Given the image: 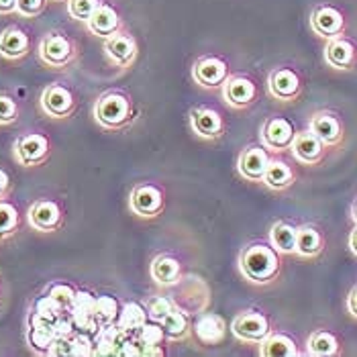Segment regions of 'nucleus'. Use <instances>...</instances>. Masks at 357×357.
<instances>
[{"instance_id":"obj_3","label":"nucleus","mask_w":357,"mask_h":357,"mask_svg":"<svg viewBox=\"0 0 357 357\" xmlns=\"http://www.w3.org/2000/svg\"><path fill=\"white\" fill-rule=\"evenodd\" d=\"M37 54H39V59L47 68H52V70H63V68H68L76 59L78 47H76V43L68 35H63L59 31H52V33H47L41 39Z\"/></svg>"},{"instance_id":"obj_40","label":"nucleus","mask_w":357,"mask_h":357,"mask_svg":"<svg viewBox=\"0 0 357 357\" xmlns=\"http://www.w3.org/2000/svg\"><path fill=\"white\" fill-rule=\"evenodd\" d=\"M176 306V303L169 298V296H164V294H155V296H151L147 304H145V308H147V314H149V319L151 321H158V323H162L165 317H167V312L172 310Z\"/></svg>"},{"instance_id":"obj_26","label":"nucleus","mask_w":357,"mask_h":357,"mask_svg":"<svg viewBox=\"0 0 357 357\" xmlns=\"http://www.w3.org/2000/svg\"><path fill=\"white\" fill-rule=\"evenodd\" d=\"M127 335L129 333H123L116 323L98 327L94 333V356H119V347Z\"/></svg>"},{"instance_id":"obj_15","label":"nucleus","mask_w":357,"mask_h":357,"mask_svg":"<svg viewBox=\"0 0 357 357\" xmlns=\"http://www.w3.org/2000/svg\"><path fill=\"white\" fill-rule=\"evenodd\" d=\"M270 160V151L264 145H249L237 158V172L248 182H264Z\"/></svg>"},{"instance_id":"obj_28","label":"nucleus","mask_w":357,"mask_h":357,"mask_svg":"<svg viewBox=\"0 0 357 357\" xmlns=\"http://www.w3.org/2000/svg\"><path fill=\"white\" fill-rule=\"evenodd\" d=\"M259 356L264 357H296L301 356L296 341L286 333H270L259 343Z\"/></svg>"},{"instance_id":"obj_11","label":"nucleus","mask_w":357,"mask_h":357,"mask_svg":"<svg viewBox=\"0 0 357 357\" xmlns=\"http://www.w3.org/2000/svg\"><path fill=\"white\" fill-rule=\"evenodd\" d=\"M220 96L231 110H248L257 102V86L248 76H229L220 88Z\"/></svg>"},{"instance_id":"obj_12","label":"nucleus","mask_w":357,"mask_h":357,"mask_svg":"<svg viewBox=\"0 0 357 357\" xmlns=\"http://www.w3.org/2000/svg\"><path fill=\"white\" fill-rule=\"evenodd\" d=\"M139 54L137 39L129 33L119 29L116 33H112L110 37L105 39V55L112 66L127 70L135 63Z\"/></svg>"},{"instance_id":"obj_24","label":"nucleus","mask_w":357,"mask_h":357,"mask_svg":"<svg viewBox=\"0 0 357 357\" xmlns=\"http://www.w3.org/2000/svg\"><path fill=\"white\" fill-rule=\"evenodd\" d=\"M86 27H88L90 33H94L96 37L107 39L112 33H116L119 29L123 27V23H121V17H119L116 8L107 4V2H102V4L94 10V15L88 19Z\"/></svg>"},{"instance_id":"obj_41","label":"nucleus","mask_w":357,"mask_h":357,"mask_svg":"<svg viewBox=\"0 0 357 357\" xmlns=\"http://www.w3.org/2000/svg\"><path fill=\"white\" fill-rule=\"evenodd\" d=\"M19 121V105L17 100L6 94V92H0V125L6 127V125H13Z\"/></svg>"},{"instance_id":"obj_16","label":"nucleus","mask_w":357,"mask_h":357,"mask_svg":"<svg viewBox=\"0 0 357 357\" xmlns=\"http://www.w3.org/2000/svg\"><path fill=\"white\" fill-rule=\"evenodd\" d=\"M227 331H229V325L219 312H200L192 323L194 337L202 345H219L222 343Z\"/></svg>"},{"instance_id":"obj_8","label":"nucleus","mask_w":357,"mask_h":357,"mask_svg":"<svg viewBox=\"0 0 357 357\" xmlns=\"http://www.w3.org/2000/svg\"><path fill=\"white\" fill-rule=\"evenodd\" d=\"M39 107L50 119H68L76 110V96L63 84H50L39 96Z\"/></svg>"},{"instance_id":"obj_20","label":"nucleus","mask_w":357,"mask_h":357,"mask_svg":"<svg viewBox=\"0 0 357 357\" xmlns=\"http://www.w3.org/2000/svg\"><path fill=\"white\" fill-rule=\"evenodd\" d=\"M149 275L162 288L176 286L182 280V264L172 253H160L153 257V261L149 266Z\"/></svg>"},{"instance_id":"obj_44","label":"nucleus","mask_w":357,"mask_h":357,"mask_svg":"<svg viewBox=\"0 0 357 357\" xmlns=\"http://www.w3.org/2000/svg\"><path fill=\"white\" fill-rule=\"evenodd\" d=\"M10 188H13V180L8 176V172L4 167H0V200H4L10 194Z\"/></svg>"},{"instance_id":"obj_17","label":"nucleus","mask_w":357,"mask_h":357,"mask_svg":"<svg viewBox=\"0 0 357 357\" xmlns=\"http://www.w3.org/2000/svg\"><path fill=\"white\" fill-rule=\"evenodd\" d=\"M310 27L317 35H321L325 39H333L343 33L345 17L339 8H335L331 4H319L310 15Z\"/></svg>"},{"instance_id":"obj_4","label":"nucleus","mask_w":357,"mask_h":357,"mask_svg":"<svg viewBox=\"0 0 357 357\" xmlns=\"http://www.w3.org/2000/svg\"><path fill=\"white\" fill-rule=\"evenodd\" d=\"M129 211L139 219H158L165 211V192L153 182H141L129 194Z\"/></svg>"},{"instance_id":"obj_29","label":"nucleus","mask_w":357,"mask_h":357,"mask_svg":"<svg viewBox=\"0 0 357 357\" xmlns=\"http://www.w3.org/2000/svg\"><path fill=\"white\" fill-rule=\"evenodd\" d=\"M135 335H137V339L141 341V345H143V356H164L165 351L162 345H164L167 339H165L162 323L149 319Z\"/></svg>"},{"instance_id":"obj_38","label":"nucleus","mask_w":357,"mask_h":357,"mask_svg":"<svg viewBox=\"0 0 357 357\" xmlns=\"http://www.w3.org/2000/svg\"><path fill=\"white\" fill-rule=\"evenodd\" d=\"M76 292H78V288H74V286L68 284V282H52V284L47 286V290H45V294H47L63 312L70 310V306L74 303Z\"/></svg>"},{"instance_id":"obj_27","label":"nucleus","mask_w":357,"mask_h":357,"mask_svg":"<svg viewBox=\"0 0 357 357\" xmlns=\"http://www.w3.org/2000/svg\"><path fill=\"white\" fill-rule=\"evenodd\" d=\"M323 248H325V237L317 227H312V225L298 227V231H296V255H301L304 259H312V257L321 255Z\"/></svg>"},{"instance_id":"obj_35","label":"nucleus","mask_w":357,"mask_h":357,"mask_svg":"<svg viewBox=\"0 0 357 357\" xmlns=\"http://www.w3.org/2000/svg\"><path fill=\"white\" fill-rule=\"evenodd\" d=\"M306 351H308V356L314 357L337 356L339 354V341H337V337L333 333H329V331H314L308 337Z\"/></svg>"},{"instance_id":"obj_18","label":"nucleus","mask_w":357,"mask_h":357,"mask_svg":"<svg viewBox=\"0 0 357 357\" xmlns=\"http://www.w3.org/2000/svg\"><path fill=\"white\" fill-rule=\"evenodd\" d=\"M94 304H96V296L90 290H80L78 288V292L74 296V303L68 310L78 331H86V333H92V335L98 331L96 319H94Z\"/></svg>"},{"instance_id":"obj_31","label":"nucleus","mask_w":357,"mask_h":357,"mask_svg":"<svg viewBox=\"0 0 357 357\" xmlns=\"http://www.w3.org/2000/svg\"><path fill=\"white\" fill-rule=\"evenodd\" d=\"M149 321V314H147V308L141 303L135 301H129L121 306V312H119V319H116V327L123 331V333H137L145 323Z\"/></svg>"},{"instance_id":"obj_36","label":"nucleus","mask_w":357,"mask_h":357,"mask_svg":"<svg viewBox=\"0 0 357 357\" xmlns=\"http://www.w3.org/2000/svg\"><path fill=\"white\" fill-rule=\"evenodd\" d=\"M19 229H21L19 208L8 200H0V241L10 239L13 235L19 233Z\"/></svg>"},{"instance_id":"obj_10","label":"nucleus","mask_w":357,"mask_h":357,"mask_svg":"<svg viewBox=\"0 0 357 357\" xmlns=\"http://www.w3.org/2000/svg\"><path fill=\"white\" fill-rule=\"evenodd\" d=\"M229 63L217 55H204L196 59L192 66V80L204 90H217L229 80Z\"/></svg>"},{"instance_id":"obj_42","label":"nucleus","mask_w":357,"mask_h":357,"mask_svg":"<svg viewBox=\"0 0 357 357\" xmlns=\"http://www.w3.org/2000/svg\"><path fill=\"white\" fill-rule=\"evenodd\" d=\"M45 4H47V0H17V13L21 17L33 19L43 13Z\"/></svg>"},{"instance_id":"obj_34","label":"nucleus","mask_w":357,"mask_h":357,"mask_svg":"<svg viewBox=\"0 0 357 357\" xmlns=\"http://www.w3.org/2000/svg\"><path fill=\"white\" fill-rule=\"evenodd\" d=\"M61 314H63V310L47 294H41L31 304L29 323H50V325H54Z\"/></svg>"},{"instance_id":"obj_45","label":"nucleus","mask_w":357,"mask_h":357,"mask_svg":"<svg viewBox=\"0 0 357 357\" xmlns=\"http://www.w3.org/2000/svg\"><path fill=\"white\" fill-rule=\"evenodd\" d=\"M17 13V0H0V15Z\"/></svg>"},{"instance_id":"obj_49","label":"nucleus","mask_w":357,"mask_h":357,"mask_svg":"<svg viewBox=\"0 0 357 357\" xmlns=\"http://www.w3.org/2000/svg\"><path fill=\"white\" fill-rule=\"evenodd\" d=\"M54 2H63V0H54Z\"/></svg>"},{"instance_id":"obj_46","label":"nucleus","mask_w":357,"mask_h":357,"mask_svg":"<svg viewBox=\"0 0 357 357\" xmlns=\"http://www.w3.org/2000/svg\"><path fill=\"white\" fill-rule=\"evenodd\" d=\"M347 308H349V312H351V317H356L357 319V286L349 292V298H347Z\"/></svg>"},{"instance_id":"obj_37","label":"nucleus","mask_w":357,"mask_h":357,"mask_svg":"<svg viewBox=\"0 0 357 357\" xmlns=\"http://www.w3.org/2000/svg\"><path fill=\"white\" fill-rule=\"evenodd\" d=\"M119 312H121V304L114 296H96V304H94V319H96V325L102 327V325H112L116 323L119 319Z\"/></svg>"},{"instance_id":"obj_21","label":"nucleus","mask_w":357,"mask_h":357,"mask_svg":"<svg viewBox=\"0 0 357 357\" xmlns=\"http://www.w3.org/2000/svg\"><path fill=\"white\" fill-rule=\"evenodd\" d=\"M325 61L335 70H351L357 61L356 45L343 35L327 39L325 45Z\"/></svg>"},{"instance_id":"obj_1","label":"nucleus","mask_w":357,"mask_h":357,"mask_svg":"<svg viewBox=\"0 0 357 357\" xmlns=\"http://www.w3.org/2000/svg\"><path fill=\"white\" fill-rule=\"evenodd\" d=\"M239 272L255 286H268L280 275L282 270V253L268 241H255L241 249L237 259Z\"/></svg>"},{"instance_id":"obj_23","label":"nucleus","mask_w":357,"mask_h":357,"mask_svg":"<svg viewBox=\"0 0 357 357\" xmlns=\"http://www.w3.org/2000/svg\"><path fill=\"white\" fill-rule=\"evenodd\" d=\"M31 50V39L29 35L19 27H6L0 33V57L15 61L23 59Z\"/></svg>"},{"instance_id":"obj_32","label":"nucleus","mask_w":357,"mask_h":357,"mask_svg":"<svg viewBox=\"0 0 357 357\" xmlns=\"http://www.w3.org/2000/svg\"><path fill=\"white\" fill-rule=\"evenodd\" d=\"M296 231H298V227H294L292 222L278 220L270 229V239L268 241L282 255H292V253H296Z\"/></svg>"},{"instance_id":"obj_5","label":"nucleus","mask_w":357,"mask_h":357,"mask_svg":"<svg viewBox=\"0 0 357 357\" xmlns=\"http://www.w3.org/2000/svg\"><path fill=\"white\" fill-rule=\"evenodd\" d=\"M15 162L25 167L45 164L52 155V141L43 133H25L13 145Z\"/></svg>"},{"instance_id":"obj_47","label":"nucleus","mask_w":357,"mask_h":357,"mask_svg":"<svg viewBox=\"0 0 357 357\" xmlns=\"http://www.w3.org/2000/svg\"><path fill=\"white\" fill-rule=\"evenodd\" d=\"M349 249H351V253H354V255H357V225L354 227L351 235H349Z\"/></svg>"},{"instance_id":"obj_14","label":"nucleus","mask_w":357,"mask_h":357,"mask_svg":"<svg viewBox=\"0 0 357 357\" xmlns=\"http://www.w3.org/2000/svg\"><path fill=\"white\" fill-rule=\"evenodd\" d=\"M303 90V82L301 76L290 70V68H275L268 76V94L282 100V102H292L301 96Z\"/></svg>"},{"instance_id":"obj_48","label":"nucleus","mask_w":357,"mask_h":357,"mask_svg":"<svg viewBox=\"0 0 357 357\" xmlns=\"http://www.w3.org/2000/svg\"><path fill=\"white\" fill-rule=\"evenodd\" d=\"M351 213H354V220H356V225H357V200L354 202V208H351Z\"/></svg>"},{"instance_id":"obj_9","label":"nucleus","mask_w":357,"mask_h":357,"mask_svg":"<svg viewBox=\"0 0 357 357\" xmlns=\"http://www.w3.org/2000/svg\"><path fill=\"white\" fill-rule=\"evenodd\" d=\"M190 131L202 141H219L227 133V123L219 110L211 107H196L188 114Z\"/></svg>"},{"instance_id":"obj_30","label":"nucleus","mask_w":357,"mask_h":357,"mask_svg":"<svg viewBox=\"0 0 357 357\" xmlns=\"http://www.w3.org/2000/svg\"><path fill=\"white\" fill-rule=\"evenodd\" d=\"M266 188L274 190V192H282L286 188H290L294 184V169L282 160H270V165L264 174V182Z\"/></svg>"},{"instance_id":"obj_13","label":"nucleus","mask_w":357,"mask_h":357,"mask_svg":"<svg viewBox=\"0 0 357 357\" xmlns=\"http://www.w3.org/2000/svg\"><path fill=\"white\" fill-rule=\"evenodd\" d=\"M27 220L39 233H55L63 227V208L52 198H39L29 206Z\"/></svg>"},{"instance_id":"obj_43","label":"nucleus","mask_w":357,"mask_h":357,"mask_svg":"<svg viewBox=\"0 0 357 357\" xmlns=\"http://www.w3.org/2000/svg\"><path fill=\"white\" fill-rule=\"evenodd\" d=\"M50 356L74 357V349H72V335H70V337H55L54 345H52V349H50Z\"/></svg>"},{"instance_id":"obj_19","label":"nucleus","mask_w":357,"mask_h":357,"mask_svg":"<svg viewBox=\"0 0 357 357\" xmlns=\"http://www.w3.org/2000/svg\"><path fill=\"white\" fill-rule=\"evenodd\" d=\"M290 149H292L294 160L304 165L319 164L323 160V155H325V143L317 137L310 129L296 133Z\"/></svg>"},{"instance_id":"obj_33","label":"nucleus","mask_w":357,"mask_h":357,"mask_svg":"<svg viewBox=\"0 0 357 357\" xmlns=\"http://www.w3.org/2000/svg\"><path fill=\"white\" fill-rule=\"evenodd\" d=\"M54 325H50V323H29L27 343L35 354L50 356V349H52L55 337H57Z\"/></svg>"},{"instance_id":"obj_22","label":"nucleus","mask_w":357,"mask_h":357,"mask_svg":"<svg viewBox=\"0 0 357 357\" xmlns=\"http://www.w3.org/2000/svg\"><path fill=\"white\" fill-rule=\"evenodd\" d=\"M308 129L321 139L325 145H339L341 139H343L341 121L329 110H321V112L312 114V119L308 123Z\"/></svg>"},{"instance_id":"obj_39","label":"nucleus","mask_w":357,"mask_h":357,"mask_svg":"<svg viewBox=\"0 0 357 357\" xmlns=\"http://www.w3.org/2000/svg\"><path fill=\"white\" fill-rule=\"evenodd\" d=\"M102 4V0H68V13L74 21L88 23L94 10Z\"/></svg>"},{"instance_id":"obj_2","label":"nucleus","mask_w":357,"mask_h":357,"mask_svg":"<svg viewBox=\"0 0 357 357\" xmlns=\"http://www.w3.org/2000/svg\"><path fill=\"white\" fill-rule=\"evenodd\" d=\"M92 114L96 125L105 131H123L135 121L137 109L129 94L121 90H109L96 98Z\"/></svg>"},{"instance_id":"obj_7","label":"nucleus","mask_w":357,"mask_h":357,"mask_svg":"<svg viewBox=\"0 0 357 357\" xmlns=\"http://www.w3.org/2000/svg\"><path fill=\"white\" fill-rule=\"evenodd\" d=\"M296 137V129L294 125L286 119V116H268L259 129V141L261 145L272 151V153H282L286 149H290L292 141Z\"/></svg>"},{"instance_id":"obj_6","label":"nucleus","mask_w":357,"mask_h":357,"mask_svg":"<svg viewBox=\"0 0 357 357\" xmlns=\"http://www.w3.org/2000/svg\"><path fill=\"white\" fill-rule=\"evenodd\" d=\"M272 333L270 319L257 310H243L231 321V335L243 343L259 345Z\"/></svg>"},{"instance_id":"obj_25","label":"nucleus","mask_w":357,"mask_h":357,"mask_svg":"<svg viewBox=\"0 0 357 357\" xmlns=\"http://www.w3.org/2000/svg\"><path fill=\"white\" fill-rule=\"evenodd\" d=\"M162 327H164L165 339L167 341H186L192 333V323H190V317L186 310H182L178 304L167 312L164 321H162Z\"/></svg>"}]
</instances>
